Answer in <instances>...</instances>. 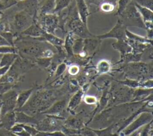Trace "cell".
<instances>
[{"mask_svg": "<svg viewBox=\"0 0 153 136\" xmlns=\"http://www.w3.org/2000/svg\"><path fill=\"white\" fill-rule=\"evenodd\" d=\"M84 102L88 105H93L96 104L97 103V99L94 96L91 95H85L84 97Z\"/></svg>", "mask_w": 153, "mask_h": 136, "instance_id": "ab89813d", "label": "cell"}, {"mask_svg": "<svg viewBox=\"0 0 153 136\" xmlns=\"http://www.w3.org/2000/svg\"><path fill=\"white\" fill-rule=\"evenodd\" d=\"M102 40L94 35L91 37L84 38V46L82 53L85 55H90L99 47Z\"/></svg>", "mask_w": 153, "mask_h": 136, "instance_id": "8fae6325", "label": "cell"}, {"mask_svg": "<svg viewBox=\"0 0 153 136\" xmlns=\"http://www.w3.org/2000/svg\"><path fill=\"white\" fill-rule=\"evenodd\" d=\"M39 40L41 41H44L48 42L54 46H63L64 44V40L60 38L55 35V34L48 33L44 32L41 37H39Z\"/></svg>", "mask_w": 153, "mask_h": 136, "instance_id": "ac0fdd59", "label": "cell"}, {"mask_svg": "<svg viewBox=\"0 0 153 136\" xmlns=\"http://www.w3.org/2000/svg\"><path fill=\"white\" fill-rule=\"evenodd\" d=\"M145 126L142 129L140 135H152V120L145 125Z\"/></svg>", "mask_w": 153, "mask_h": 136, "instance_id": "836d02e7", "label": "cell"}, {"mask_svg": "<svg viewBox=\"0 0 153 136\" xmlns=\"http://www.w3.org/2000/svg\"><path fill=\"white\" fill-rule=\"evenodd\" d=\"M143 53H137L134 54L131 52L128 53L126 55H124L122 58H121L120 60L117 62L116 64L118 63H130V62H139L141 60L142 56Z\"/></svg>", "mask_w": 153, "mask_h": 136, "instance_id": "d4e9b609", "label": "cell"}, {"mask_svg": "<svg viewBox=\"0 0 153 136\" xmlns=\"http://www.w3.org/2000/svg\"><path fill=\"white\" fill-rule=\"evenodd\" d=\"M11 87V84L9 83H3L0 84V93H3L8 89H10Z\"/></svg>", "mask_w": 153, "mask_h": 136, "instance_id": "b9f144b4", "label": "cell"}, {"mask_svg": "<svg viewBox=\"0 0 153 136\" xmlns=\"http://www.w3.org/2000/svg\"><path fill=\"white\" fill-rule=\"evenodd\" d=\"M131 1V0H118V8L115 15L119 16L124 11V10L126 8V7L130 2Z\"/></svg>", "mask_w": 153, "mask_h": 136, "instance_id": "e575fe53", "label": "cell"}, {"mask_svg": "<svg viewBox=\"0 0 153 136\" xmlns=\"http://www.w3.org/2000/svg\"><path fill=\"white\" fill-rule=\"evenodd\" d=\"M55 99V95L51 90L39 92L22 107L23 110L29 114H35L37 112L41 113L53 104Z\"/></svg>", "mask_w": 153, "mask_h": 136, "instance_id": "6da1fadb", "label": "cell"}, {"mask_svg": "<svg viewBox=\"0 0 153 136\" xmlns=\"http://www.w3.org/2000/svg\"><path fill=\"white\" fill-rule=\"evenodd\" d=\"M21 126L23 128L24 130H25L30 135H36L39 132V131L36 128L32 127L31 126H28L23 124H22Z\"/></svg>", "mask_w": 153, "mask_h": 136, "instance_id": "74e56055", "label": "cell"}, {"mask_svg": "<svg viewBox=\"0 0 153 136\" xmlns=\"http://www.w3.org/2000/svg\"><path fill=\"white\" fill-rule=\"evenodd\" d=\"M111 69V64L108 61L102 60L97 65V71L99 74H105Z\"/></svg>", "mask_w": 153, "mask_h": 136, "instance_id": "4dcf8cb0", "label": "cell"}, {"mask_svg": "<svg viewBox=\"0 0 153 136\" xmlns=\"http://www.w3.org/2000/svg\"><path fill=\"white\" fill-rule=\"evenodd\" d=\"M68 8V15L65 25H67L68 31H71L74 35L82 38L94 36L88 30L87 25L84 24L81 20L76 5H72L71 2Z\"/></svg>", "mask_w": 153, "mask_h": 136, "instance_id": "7a4b0ae2", "label": "cell"}, {"mask_svg": "<svg viewBox=\"0 0 153 136\" xmlns=\"http://www.w3.org/2000/svg\"><path fill=\"white\" fill-rule=\"evenodd\" d=\"M75 40L74 34L71 31H68L66 36L65 40H64V48L66 52L67 56L71 58L73 56L72 52V45Z\"/></svg>", "mask_w": 153, "mask_h": 136, "instance_id": "7402d4cb", "label": "cell"}, {"mask_svg": "<svg viewBox=\"0 0 153 136\" xmlns=\"http://www.w3.org/2000/svg\"><path fill=\"white\" fill-rule=\"evenodd\" d=\"M45 114L46 115V117L39 120L38 123L36 125V128L39 131L45 132L61 131L63 125L65 118L54 115Z\"/></svg>", "mask_w": 153, "mask_h": 136, "instance_id": "5b68a950", "label": "cell"}, {"mask_svg": "<svg viewBox=\"0 0 153 136\" xmlns=\"http://www.w3.org/2000/svg\"><path fill=\"white\" fill-rule=\"evenodd\" d=\"M84 46V38L79 37L75 39L72 45V52L75 55H79L82 53Z\"/></svg>", "mask_w": 153, "mask_h": 136, "instance_id": "f546056e", "label": "cell"}, {"mask_svg": "<svg viewBox=\"0 0 153 136\" xmlns=\"http://www.w3.org/2000/svg\"><path fill=\"white\" fill-rule=\"evenodd\" d=\"M133 91L134 90L133 88L127 87L126 86L115 90L111 95L112 98L109 104L112 105L117 102L120 103L131 100L133 96Z\"/></svg>", "mask_w": 153, "mask_h": 136, "instance_id": "9c48e42d", "label": "cell"}, {"mask_svg": "<svg viewBox=\"0 0 153 136\" xmlns=\"http://www.w3.org/2000/svg\"><path fill=\"white\" fill-rule=\"evenodd\" d=\"M33 22H36L45 32L53 34H55V31L59 28V17L55 13L37 15Z\"/></svg>", "mask_w": 153, "mask_h": 136, "instance_id": "8992f818", "label": "cell"}, {"mask_svg": "<svg viewBox=\"0 0 153 136\" xmlns=\"http://www.w3.org/2000/svg\"><path fill=\"white\" fill-rule=\"evenodd\" d=\"M72 0H55V7L53 13L58 14L63 10L66 8Z\"/></svg>", "mask_w": 153, "mask_h": 136, "instance_id": "f1b7e54d", "label": "cell"}, {"mask_svg": "<svg viewBox=\"0 0 153 136\" xmlns=\"http://www.w3.org/2000/svg\"><path fill=\"white\" fill-rule=\"evenodd\" d=\"M20 1H23V0H19Z\"/></svg>", "mask_w": 153, "mask_h": 136, "instance_id": "ee69618b", "label": "cell"}, {"mask_svg": "<svg viewBox=\"0 0 153 136\" xmlns=\"http://www.w3.org/2000/svg\"><path fill=\"white\" fill-rule=\"evenodd\" d=\"M142 7H146L152 10L153 0H131Z\"/></svg>", "mask_w": 153, "mask_h": 136, "instance_id": "d590c367", "label": "cell"}, {"mask_svg": "<svg viewBox=\"0 0 153 136\" xmlns=\"http://www.w3.org/2000/svg\"><path fill=\"white\" fill-rule=\"evenodd\" d=\"M52 58H47V57H39L38 58L36 62H37L38 65L43 68H48L51 63Z\"/></svg>", "mask_w": 153, "mask_h": 136, "instance_id": "d6a6232c", "label": "cell"}, {"mask_svg": "<svg viewBox=\"0 0 153 136\" xmlns=\"http://www.w3.org/2000/svg\"><path fill=\"white\" fill-rule=\"evenodd\" d=\"M113 48L118 50L120 53V57L122 58L124 55L131 52V47L126 41L117 40V42L112 43Z\"/></svg>", "mask_w": 153, "mask_h": 136, "instance_id": "d6986e66", "label": "cell"}, {"mask_svg": "<svg viewBox=\"0 0 153 136\" xmlns=\"http://www.w3.org/2000/svg\"><path fill=\"white\" fill-rule=\"evenodd\" d=\"M67 105V102L66 99L60 100L54 103H53L50 107L47 110L41 113L43 114H50L54 115L59 117H62L61 114L63 113Z\"/></svg>", "mask_w": 153, "mask_h": 136, "instance_id": "4fadbf2b", "label": "cell"}, {"mask_svg": "<svg viewBox=\"0 0 153 136\" xmlns=\"http://www.w3.org/2000/svg\"><path fill=\"white\" fill-rule=\"evenodd\" d=\"M45 31L35 22H33L27 29L22 32L23 34L28 35L30 37H41Z\"/></svg>", "mask_w": 153, "mask_h": 136, "instance_id": "2e32d148", "label": "cell"}, {"mask_svg": "<svg viewBox=\"0 0 153 136\" xmlns=\"http://www.w3.org/2000/svg\"><path fill=\"white\" fill-rule=\"evenodd\" d=\"M118 16L119 19L126 27L127 26H137L146 30L142 18L133 1H130Z\"/></svg>", "mask_w": 153, "mask_h": 136, "instance_id": "277c9868", "label": "cell"}, {"mask_svg": "<svg viewBox=\"0 0 153 136\" xmlns=\"http://www.w3.org/2000/svg\"><path fill=\"white\" fill-rule=\"evenodd\" d=\"M66 69V64L63 62V63H61L60 64H59L56 71H55V74L54 76L55 77H58L59 76H60L65 71V69Z\"/></svg>", "mask_w": 153, "mask_h": 136, "instance_id": "f35d334b", "label": "cell"}, {"mask_svg": "<svg viewBox=\"0 0 153 136\" xmlns=\"http://www.w3.org/2000/svg\"><path fill=\"white\" fill-rule=\"evenodd\" d=\"M117 0H102L99 4V10L105 13L112 12L115 8Z\"/></svg>", "mask_w": 153, "mask_h": 136, "instance_id": "cb8c5ba5", "label": "cell"}, {"mask_svg": "<svg viewBox=\"0 0 153 136\" xmlns=\"http://www.w3.org/2000/svg\"><path fill=\"white\" fill-rule=\"evenodd\" d=\"M127 27L123 23V22L118 19L115 26L108 32L96 36L100 40L108 38H114L117 40H124L126 41L127 38L126 35V29Z\"/></svg>", "mask_w": 153, "mask_h": 136, "instance_id": "ba28073f", "label": "cell"}, {"mask_svg": "<svg viewBox=\"0 0 153 136\" xmlns=\"http://www.w3.org/2000/svg\"><path fill=\"white\" fill-rule=\"evenodd\" d=\"M36 135L39 136H64L65 135L62 131H56L52 132L39 131Z\"/></svg>", "mask_w": 153, "mask_h": 136, "instance_id": "8d00e7d4", "label": "cell"}, {"mask_svg": "<svg viewBox=\"0 0 153 136\" xmlns=\"http://www.w3.org/2000/svg\"><path fill=\"white\" fill-rule=\"evenodd\" d=\"M101 1L102 0H86L85 1L88 2L89 4H94V5H99V4L101 2Z\"/></svg>", "mask_w": 153, "mask_h": 136, "instance_id": "7bdbcfd3", "label": "cell"}, {"mask_svg": "<svg viewBox=\"0 0 153 136\" xmlns=\"http://www.w3.org/2000/svg\"><path fill=\"white\" fill-rule=\"evenodd\" d=\"M17 94L16 92L13 91L8 93L5 96L4 103L2 107L3 113L13 110L16 105Z\"/></svg>", "mask_w": 153, "mask_h": 136, "instance_id": "5bb4252c", "label": "cell"}, {"mask_svg": "<svg viewBox=\"0 0 153 136\" xmlns=\"http://www.w3.org/2000/svg\"><path fill=\"white\" fill-rule=\"evenodd\" d=\"M134 4L136 7L137 8L138 11L139 12L141 17H142V20L144 23L146 22H152V19H153L152 10L149 8H147L146 7H142L134 2Z\"/></svg>", "mask_w": 153, "mask_h": 136, "instance_id": "603a6c76", "label": "cell"}, {"mask_svg": "<svg viewBox=\"0 0 153 136\" xmlns=\"http://www.w3.org/2000/svg\"><path fill=\"white\" fill-rule=\"evenodd\" d=\"M38 2V0H23L19 4V6L34 20L37 15Z\"/></svg>", "mask_w": 153, "mask_h": 136, "instance_id": "7c38bea8", "label": "cell"}, {"mask_svg": "<svg viewBox=\"0 0 153 136\" xmlns=\"http://www.w3.org/2000/svg\"><path fill=\"white\" fill-rule=\"evenodd\" d=\"M116 127V123L111 124L108 127L104 128V129H91V130L96 134V135H118L117 134H113L112 130L113 129Z\"/></svg>", "mask_w": 153, "mask_h": 136, "instance_id": "83f0119b", "label": "cell"}, {"mask_svg": "<svg viewBox=\"0 0 153 136\" xmlns=\"http://www.w3.org/2000/svg\"><path fill=\"white\" fill-rule=\"evenodd\" d=\"M63 125L68 128L79 129L83 127L82 118L78 115L71 116L66 120H64Z\"/></svg>", "mask_w": 153, "mask_h": 136, "instance_id": "e0dca14e", "label": "cell"}, {"mask_svg": "<svg viewBox=\"0 0 153 136\" xmlns=\"http://www.w3.org/2000/svg\"><path fill=\"white\" fill-rule=\"evenodd\" d=\"M84 92L81 89L78 90L71 98L69 103H68V110L70 111H73L74 110V109L80 104L82 98L83 96Z\"/></svg>", "mask_w": 153, "mask_h": 136, "instance_id": "44dd1931", "label": "cell"}, {"mask_svg": "<svg viewBox=\"0 0 153 136\" xmlns=\"http://www.w3.org/2000/svg\"><path fill=\"white\" fill-rule=\"evenodd\" d=\"M152 119L153 116L152 112L143 111L139 114V116L137 118L131 121L119 133L123 134L121 135H129L137 131L141 126L152 120Z\"/></svg>", "mask_w": 153, "mask_h": 136, "instance_id": "52a82bcc", "label": "cell"}, {"mask_svg": "<svg viewBox=\"0 0 153 136\" xmlns=\"http://www.w3.org/2000/svg\"><path fill=\"white\" fill-rule=\"evenodd\" d=\"M126 35L128 39H130L135 41L140 42V43H143L152 44V40H150L147 37H141L140 35L134 34L130 32L129 31H128L127 29H126Z\"/></svg>", "mask_w": 153, "mask_h": 136, "instance_id": "4316f807", "label": "cell"}, {"mask_svg": "<svg viewBox=\"0 0 153 136\" xmlns=\"http://www.w3.org/2000/svg\"><path fill=\"white\" fill-rule=\"evenodd\" d=\"M32 89L24 91L22 92L17 98V101H16V105L18 108H22L26 102L28 101V99L32 93Z\"/></svg>", "mask_w": 153, "mask_h": 136, "instance_id": "484cf974", "label": "cell"}, {"mask_svg": "<svg viewBox=\"0 0 153 136\" xmlns=\"http://www.w3.org/2000/svg\"><path fill=\"white\" fill-rule=\"evenodd\" d=\"M33 22V18L24 11L16 14L14 17V26L20 31L27 29Z\"/></svg>", "mask_w": 153, "mask_h": 136, "instance_id": "30bf717a", "label": "cell"}, {"mask_svg": "<svg viewBox=\"0 0 153 136\" xmlns=\"http://www.w3.org/2000/svg\"><path fill=\"white\" fill-rule=\"evenodd\" d=\"M16 120L18 122L22 123H31L36 125L39 122L37 118L35 117L30 116L23 112H18L15 114Z\"/></svg>", "mask_w": 153, "mask_h": 136, "instance_id": "ffe728a7", "label": "cell"}, {"mask_svg": "<svg viewBox=\"0 0 153 136\" xmlns=\"http://www.w3.org/2000/svg\"><path fill=\"white\" fill-rule=\"evenodd\" d=\"M120 84H122L123 85H126V86H128L131 88H136L137 87H139L140 84V81L136 80H133V79H130L128 78H127L126 80L124 81H117Z\"/></svg>", "mask_w": 153, "mask_h": 136, "instance_id": "1f68e13d", "label": "cell"}, {"mask_svg": "<svg viewBox=\"0 0 153 136\" xmlns=\"http://www.w3.org/2000/svg\"><path fill=\"white\" fill-rule=\"evenodd\" d=\"M75 3L78 13L81 20L84 24L87 25V19L90 13L85 0H75Z\"/></svg>", "mask_w": 153, "mask_h": 136, "instance_id": "9a60e30c", "label": "cell"}, {"mask_svg": "<svg viewBox=\"0 0 153 136\" xmlns=\"http://www.w3.org/2000/svg\"><path fill=\"white\" fill-rule=\"evenodd\" d=\"M123 71L128 78L143 81L152 79V63L146 64L139 62H133L126 64L123 67Z\"/></svg>", "mask_w": 153, "mask_h": 136, "instance_id": "3957f363", "label": "cell"}, {"mask_svg": "<svg viewBox=\"0 0 153 136\" xmlns=\"http://www.w3.org/2000/svg\"><path fill=\"white\" fill-rule=\"evenodd\" d=\"M79 71V67L76 65H73L69 67L68 72L71 75H76Z\"/></svg>", "mask_w": 153, "mask_h": 136, "instance_id": "60d3db41", "label": "cell"}]
</instances>
